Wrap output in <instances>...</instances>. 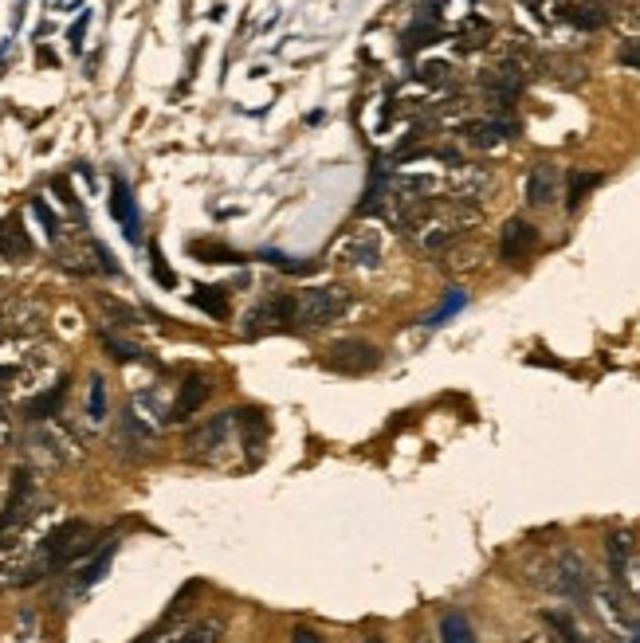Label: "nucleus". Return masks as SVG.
<instances>
[{
  "instance_id": "f257e3e1",
  "label": "nucleus",
  "mask_w": 640,
  "mask_h": 643,
  "mask_svg": "<svg viewBox=\"0 0 640 643\" xmlns=\"http://www.w3.org/2000/svg\"><path fill=\"white\" fill-rule=\"evenodd\" d=\"M479 224H484V212H479L476 205H460V200H452V197H444V200L433 197L405 216L401 232H405L424 255H444L452 243L468 240Z\"/></svg>"
},
{
  "instance_id": "f03ea898",
  "label": "nucleus",
  "mask_w": 640,
  "mask_h": 643,
  "mask_svg": "<svg viewBox=\"0 0 640 643\" xmlns=\"http://www.w3.org/2000/svg\"><path fill=\"white\" fill-rule=\"evenodd\" d=\"M350 310V291L346 286H311V291H299L295 295V326H330L343 314Z\"/></svg>"
},
{
  "instance_id": "7ed1b4c3",
  "label": "nucleus",
  "mask_w": 640,
  "mask_h": 643,
  "mask_svg": "<svg viewBox=\"0 0 640 643\" xmlns=\"http://www.w3.org/2000/svg\"><path fill=\"white\" fill-rule=\"evenodd\" d=\"M95 545H99V534L87 526V522H64V526H55L52 534L44 537V557H47V569H67V565L83 562L87 554H95Z\"/></svg>"
},
{
  "instance_id": "20e7f679",
  "label": "nucleus",
  "mask_w": 640,
  "mask_h": 643,
  "mask_svg": "<svg viewBox=\"0 0 640 643\" xmlns=\"http://www.w3.org/2000/svg\"><path fill=\"white\" fill-rule=\"evenodd\" d=\"M243 428V412H220L213 421H205L197 432H189L185 447H189L193 459H205V464H217V456L228 447V439L240 436Z\"/></svg>"
},
{
  "instance_id": "39448f33",
  "label": "nucleus",
  "mask_w": 640,
  "mask_h": 643,
  "mask_svg": "<svg viewBox=\"0 0 640 643\" xmlns=\"http://www.w3.org/2000/svg\"><path fill=\"white\" fill-rule=\"evenodd\" d=\"M330 263L350 271H373L381 263V240L373 228H350L330 243Z\"/></svg>"
},
{
  "instance_id": "423d86ee",
  "label": "nucleus",
  "mask_w": 640,
  "mask_h": 643,
  "mask_svg": "<svg viewBox=\"0 0 640 643\" xmlns=\"http://www.w3.org/2000/svg\"><path fill=\"white\" fill-rule=\"evenodd\" d=\"M326 366L338 369V373H346V377H366V373H373V369L381 366V349L373 346V341H366V338L334 341Z\"/></svg>"
},
{
  "instance_id": "0eeeda50",
  "label": "nucleus",
  "mask_w": 640,
  "mask_h": 643,
  "mask_svg": "<svg viewBox=\"0 0 640 643\" xmlns=\"http://www.w3.org/2000/svg\"><path fill=\"white\" fill-rule=\"evenodd\" d=\"M491 173L484 170V165H468V161H460V165H452L448 181H444V193H448L452 200H460V205H479V200L491 193Z\"/></svg>"
},
{
  "instance_id": "6e6552de",
  "label": "nucleus",
  "mask_w": 640,
  "mask_h": 643,
  "mask_svg": "<svg viewBox=\"0 0 640 643\" xmlns=\"http://www.w3.org/2000/svg\"><path fill=\"white\" fill-rule=\"evenodd\" d=\"M32 447H36L52 467H64V464H75V459H79V439H75L67 428H59L55 421H44L36 432H32Z\"/></svg>"
},
{
  "instance_id": "1a4fd4ad",
  "label": "nucleus",
  "mask_w": 640,
  "mask_h": 643,
  "mask_svg": "<svg viewBox=\"0 0 640 643\" xmlns=\"http://www.w3.org/2000/svg\"><path fill=\"white\" fill-rule=\"evenodd\" d=\"M554 589H558L566 600H574V604H586V597H589V569H586V562L574 554V549L558 554V562H554Z\"/></svg>"
},
{
  "instance_id": "9d476101",
  "label": "nucleus",
  "mask_w": 640,
  "mask_h": 643,
  "mask_svg": "<svg viewBox=\"0 0 640 643\" xmlns=\"http://www.w3.org/2000/svg\"><path fill=\"white\" fill-rule=\"evenodd\" d=\"M539 243V232H534V224L523 220V216H511L503 224V232H499V260L503 263H523L527 255L534 251Z\"/></svg>"
},
{
  "instance_id": "9b49d317",
  "label": "nucleus",
  "mask_w": 640,
  "mask_h": 643,
  "mask_svg": "<svg viewBox=\"0 0 640 643\" xmlns=\"http://www.w3.org/2000/svg\"><path fill=\"white\" fill-rule=\"evenodd\" d=\"M464 142L471 145V150H499V145L507 142V138H514V122H507V118H471L468 126H460Z\"/></svg>"
},
{
  "instance_id": "f8f14e48",
  "label": "nucleus",
  "mask_w": 640,
  "mask_h": 643,
  "mask_svg": "<svg viewBox=\"0 0 640 643\" xmlns=\"http://www.w3.org/2000/svg\"><path fill=\"white\" fill-rule=\"evenodd\" d=\"M110 216L122 224V232H127L130 243L142 240V216H138V200L130 193V185L122 177L110 181Z\"/></svg>"
},
{
  "instance_id": "ddd939ff",
  "label": "nucleus",
  "mask_w": 640,
  "mask_h": 643,
  "mask_svg": "<svg viewBox=\"0 0 640 643\" xmlns=\"http://www.w3.org/2000/svg\"><path fill=\"white\" fill-rule=\"evenodd\" d=\"M558 188H562L558 165H551V161H539V165H531V173H527V205H534V208L554 205Z\"/></svg>"
},
{
  "instance_id": "4468645a",
  "label": "nucleus",
  "mask_w": 640,
  "mask_h": 643,
  "mask_svg": "<svg viewBox=\"0 0 640 643\" xmlns=\"http://www.w3.org/2000/svg\"><path fill=\"white\" fill-rule=\"evenodd\" d=\"M208 396H213V381H208V377H200V373L185 377V384H181V389H177V401H173L170 421H173V424L189 421L193 412H200V408H205V401H208Z\"/></svg>"
},
{
  "instance_id": "2eb2a0df",
  "label": "nucleus",
  "mask_w": 640,
  "mask_h": 643,
  "mask_svg": "<svg viewBox=\"0 0 640 643\" xmlns=\"http://www.w3.org/2000/svg\"><path fill=\"white\" fill-rule=\"evenodd\" d=\"M534 72L542 79L558 83V87H577V83L586 79V63L577 59V55H542V59H534Z\"/></svg>"
},
{
  "instance_id": "dca6fc26",
  "label": "nucleus",
  "mask_w": 640,
  "mask_h": 643,
  "mask_svg": "<svg viewBox=\"0 0 640 643\" xmlns=\"http://www.w3.org/2000/svg\"><path fill=\"white\" fill-rule=\"evenodd\" d=\"M283 322H295V295H275L271 303L256 306L252 314H248V326L243 330L260 334V330H271V326H283Z\"/></svg>"
},
{
  "instance_id": "f3484780",
  "label": "nucleus",
  "mask_w": 640,
  "mask_h": 643,
  "mask_svg": "<svg viewBox=\"0 0 640 643\" xmlns=\"http://www.w3.org/2000/svg\"><path fill=\"white\" fill-rule=\"evenodd\" d=\"M632 600L625 597V589L621 592H614V589H597V608H601V617L609 620L614 628H621V632H640V620H637V612H632Z\"/></svg>"
},
{
  "instance_id": "a211bd4d",
  "label": "nucleus",
  "mask_w": 640,
  "mask_h": 643,
  "mask_svg": "<svg viewBox=\"0 0 640 643\" xmlns=\"http://www.w3.org/2000/svg\"><path fill=\"white\" fill-rule=\"evenodd\" d=\"M32 251H36V243H32L28 228L20 224V216L0 220V255H4V260H12V263L32 260Z\"/></svg>"
},
{
  "instance_id": "6ab92c4d",
  "label": "nucleus",
  "mask_w": 640,
  "mask_h": 643,
  "mask_svg": "<svg viewBox=\"0 0 640 643\" xmlns=\"http://www.w3.org/2000/svg\"><path fill=\"white\" fill-rule=\"evenodd\" d=\"M64 396H67V381H55L52 389H47V393H40L36 401L28 404V416H32V421H52L55 412H59V404H64Z\"/></svg>"
},
{
  "instance_id": "aec40b11",
  "label": "nucleus",
  "mask_w": 640,
  "mask_h": 643,
  "mask_svg": "<svg viewBox=\"0 0 640 643\" xmlns=\"http://www.w3.org/2000/svg\"><path fill=\"white\" fill-rule=\"evenodd\" d=\"M441 643H476V632H471L468 617H460V612H444L441 617Z\"/></svg>"
},
{
  "instance_id": "412c9836",
  "label": "nucleus",
  "mask_w": 640,
  "mask_h": 643,
  "mask_svg": "<svg viewBox=\"0 0 640 643\" xmlns=\"http://www.w3.org/2000/svg\"><path fill=\"white\" fill-rule=\"evenodd\" d=\"M193 306H200V310L213 314V318H228L225 286H197V291H193Z\"/></svg>"
},
{
  "instance_id": "4be33fe9",
  "label": "nucleus",
  "mask_w": 640,
  "mask_h": 643,
  "mask_svg": "<svg viewBox=\"0 0 640 643\" xmlns=\"http://www.w3.org/2000/svg\"><path fill=\"white\" fill-rule=\"evenodd\" d=\"M605 549H609V565H614V577L625 569V562L632 557V534L629 530H614V534L605 537Z\"/></svg>"
},
{
  "instance_id": "5701e85b",
  "label": "nucleus",
  "mask_w": 640,
  "mask_h": 643,
  "mask_svg": "<svg viewBox=\"0 0 640 643\" xmlns=\"http://www.w3.org/2000/svg\"><path fill=\"white\" fill-rule=\"evenodd\" d=\"M597 185H601V173H574V177H570V188H566V208L570 212H574V208L582 205V200H586Z\"/></svg>"
},
{
  "instance_id": "b1692460",
  "label": "nucleus",
  "mask_w": 640,
  "mask_h": 643,
  "mask_svg": "<svg viewBox=\"0 0 640 643\" xmlns=\"http://www.w3.org/2000/svg\"><path fill=\"white\" fill-rule=\"evenodd\" d=\"M4 326H9L12 334H36L40 330V322H44V314L36 310V306H12L9 314H4Z\"/></svg>"
},
{
  "instance_id": "393cba45",
  "label": "nucleus",
  "mask_w": 640,
  "mask_h": 643,
  "mask_svg": "<svg viewBox=\"0 0 640 643\" xmlns=\"http://www.w3.org/2000/svg\"><path fill=\"white\" fill-rule=\"evenodd\" d=\"M87 416H90V424H102V421H107V381H102V377H90Z\"/></svg>"
},
{
  "instance_id": "a878e982",
  "label": "nucleus",
  "mask_w": 640,
  "mask_h": 643,
  "mask_svg": "<svg viewBox=\"0 0 640 643\" xmlns=\"http://www.w3.org/2000/svg\"><path fill=\"white\" fill-rule=\"evenodd\" d=\"M102 349H107L115 361H142L145 358L142 346H134V341H127V338H115V334H107V330H102Z\"/></svg>"
},
{
  "instance_id": "bb28decb",
  "label": "nucleus",
  "mask_w": 640,
  "mask_h": 643,
  "mask_svg": "<svg viewBox=\"0 0 640 643\" xmlns=\"http://www.w3.org/2000/svg\"><path fill=\"white\" fill-rule=\"evenodd\" d=\"M617 581H621L625 597H629L632 604L640 608V554H632L629 562H625V569L617 573Z\"/></svg>"
},
{
  "instance_id": "cd10ccee",
  "label": "nucleus",
  "mask_w": 640,
  "mask_h": 643,
  "mask_svg": "<svg viewBox=\"0 0 640 643\" xmlns=\"http://www.w3.org/2000/svg\"><path fill=\"white\" fill-rule=\"evenodd\" d=\"M484 44H491V24H487V20H468V24L460 28V47L471 52V47H484Z\"/></svg>"
},
{
  "instance_id": "c85d7f7f",
  "label": "nucleus",
  "mask_w": 640,
  "mask_h": 643,
  "mask_svg": "<svg viewBox=\"0 0 640 643\" xmlns=\"http://www.w3.org/2000/svg\"><path fill=\"white\" fill-rule=\"evenodd\" d=\"M193 255H200L205 263H243L240 251L220 248V243H193Z\"/></svg>"
},
{
  "instance_id": "c756f323",
  "label": "nucleus",
  "mask_w": 640,
  "mask_h": 643,
  "mask_svg": "<svg viewBox=\"0 0 640 643\" xmlns=\"http://www.w3.org/2000/svg\"><path fill=\"white\" fill-rule=\"evenodd\" d=\"M110 554H115V545H107V549H102L99 557H95V562L87 565V569L79 573V581H75V592H83V589H90V585L99 581L102 573H107V565H110Z\"/></svg>"
},
{
  "instance_id": "7c9ffc66",
  "label": "nucleus",
  "mask_w": 640,
  "mask_h": 643,
  "mask_svg": "<svg viewBox=\"0 0 640 643\" xmlns=\"http://www.w3.org/2000/svg\"><path fill=\"white\" fill-rule=\"evenodd\" d=\"M416 79L429 83V87H444V83H448V63H421V67H416Z\"/></svg>"
},
{
  "instance_id": "2f4dec72",
  "label": "nucleus",
  "mask_w": 640,
  "mask_h": 643,
  "mask_svg": "<svg viewBox=\"0 0 640 643\" xmlns=\"http://www.w3.org/2000/svg\"><path fill=\"white\" fill-rule=\"evenodd\" d=\"M150 268H154V279L162 286H177V275L165 268V255H162V248H158V243H150Z\"/></svg>"
},
{
  "instance_id": "473e14b6",
  "label": "nucleus",
  "mask_w": 640,
  "mask_h": 643,
  "mask_svg": "<svg viewBox=\"0 0 640 643\" xmlns=\"http://www.w3.org/2000/svg\"><path fill=\"white\" fill-rule=\"evenodd\" d=\"M424 44H436V28L433 24L413 28V32L405 36V52H416V47H424Z\"/></svg>"
},
{
  "instance_id": "72a5a7b5",
  "label": "nucleus",
  "mask_w": 640,
  "mask_h": 643,
  "mask_svg": "<svg viewBox=\"0 0 640 643\" xmlns=\"http://www.w3.org/2000/svg\"><path fill=\"white\" fill-rule=\"evenodd\" d=\"M464 303H468V298H464V291H452V295H448V303H444L441 310H436L433 318H429V326H441V322L448 318V314H456V310H460Z\"/></svg>"
},
{
  "instance_id": "f704fd0d",
  "label": "nucleus",
  "mask_w": 640,
  "mask_h": 643,
  "mask_svg": "<svg viewBox=\"0 0 640 643\" xmlns=\"http://www.w3.org/2000/svg\"><path fill=\"white\" fill-rule=\"evenodd\" d=\"M32 212H36L40 220H44L47 236H52V240H55V236H59V220H55V212H52V208H47L44 200H32Z\"/></svg>"
},
{
  "instance_id": "c9c22d12",
  "label": "nucleus",
  "mask_w": 640,
  "mask_h": 643,
  "mask_svg": "<svg viewBox=\"0 0 640 643\" xmlns=\"http://www.w3.org/2000/svg\"><path fill=\"white\" fill-rule=\"evenodd\" d=\"M617 55H621V63H629V67H637V72H640V36L625 40L621 52H617Z\"/></svg>"
},
{
  "instance_id": "e433bc0d",
  "label": "nucleus",
  "mask_w": 640,
  "mask_h": 643,
  "mask_svg": "<svg viewBox=\"0 0 640 643\" xmlns=\"http://www.w3.org/2000/svg\"><path fill=\"white\" fill-rule=\"evenodd\" d=\"M291 643H318V632H311V628H295V632H291Z\"/></svg>"
},
{
  "instance_id": "4c0bfd02",
  "label": "nucleus",
  "mask_w": 640,
  "mask_h": 643,
  "mask_svg": "<svg viewBox=\"0 0 640 643\" xmlns=\"http://www.w3.org/2000/svg\"><path fill=\"white\" fill-rule=\"evenodd\" d=\"M83 32H87V12H83V20L72 28V47H75V52H79V47H83Z\"/></svg>"
},
{
  "instance_id": "58836bf2",
  "label": "nucleus",
  "mask_w": 640,
  "mask_h": 643,
  "mask_svg": "<svg viewBox=\"0 0 640 643\" xmlns=\"http://www.w3.org/2000/svg\"><path fill=\"white\" fill-rule=\"evenodd\" d=\"M527 643H562L558 635H551V632H531L527 635Z\"/></svg>"
},
{
  "instance_id": "ea45409f",
  "label": "nucleus",
  "mask_w": 640,
  "mask_h": 643,
  "mask_svg": "<svg viewBox=\"0 0 640 643\" xmlns=\"http://www.w3.org/2000/svg\"><path fill=\"white\" fill-rule=\"evenodd\" d=\"M361 643H386V640H381V635H366Z\"/></svg>"
},
{
  "instance_id": "a19ab883",
  "label": "nucleus",
  "mask_w": 640,
  "mask_h": 643,
  "mask_svg": "<svg viewBox=\"0 0 640 643\" xmlns=\"http://www.w3.org/2000/svg\"><path fill=\"white\" fill-rule=\"evenodd\" d=\"M629 643H640V632H632V635H629Z\"/></svg>"
},
{
  "instance_id": "79ce46f5",
  "label": "nucleus",
  "mask_w": 640,
  "mask_h": 643,
  "mask_svg": "<svg viewBox=\"0 0 640 643\" xmlns=\"http://www.w3.org/2000/svg\"><path fill=\"white\" fill-rule=\"evenodd\" d=\"M594 643H609V640H594Z\"/></svg>"
},
{
  "instance_id": "37998d69",
  "label": "nucleus",
  "mask_w": 640,
  "mask_h": 643,
  "mask_svg": "<svg viewBox=\"0 0 640 643\" xmlns=\"http://www.w3.org/2000/svg\"><path fill=\"white\" fill-rule=\"evenodd\" d=\"M0 326H4V322H0Z\"/></svg>"
}]
</instances>
